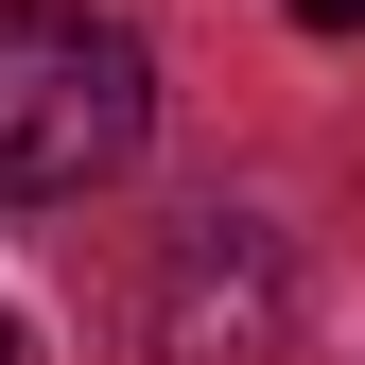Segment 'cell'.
Wrapping results in <instances>:
<instances>
[{"label":"cell","instance_id":"obj_2","mask_svg":"<svg viewBox=\"0 0 365 365\" xmlns=\"http://www.w3.org/2000/svg\"><path fill=\"white\" fill-rule=\"evenodd\" d=\"M140 331H157V365H279V331H296V261H279V226L192 209V226L157 244Z\"/></svg>","mask_w":365,"mask_h":365},{"label":"cell","instance_id":"obj_4","mask_svg":"<svg viewBox=\"0 0 365 365\" xmlns=\"http://www.w3.org/2000/svg\"><path fill=\"white\" fill-rule=\"evenodd\" d=\"M0 365H18V313H0Z\"/></svg>","mask_w":365,"mask_h":365},{"label":"cell","instance_id":"obj_3","mask_svg":"<svg viewBox=\"0 0 365 365\" xmlns=\"http://www.w3.org/2000/svg\"><path fill=\"white\" fill-rule=\"evenodd\" d=\"M296 18H313V35H365V0H296Z\"/></svg>","mask_w":365,"mask_h":365},{"label":"cell","instance_id":"obj_1","mask_svg":"<svg viewBox=\"0 0 365 365\" xmlns=\"http://www.w3.org/2000/svg\"><path fill=\"white\" fill-rule=\"evenodd\" d=\"M157 140V53L87 0H0V192L70 209Z\"/></svg>","mask_w":365,"mask_h":365}]
</instances>
